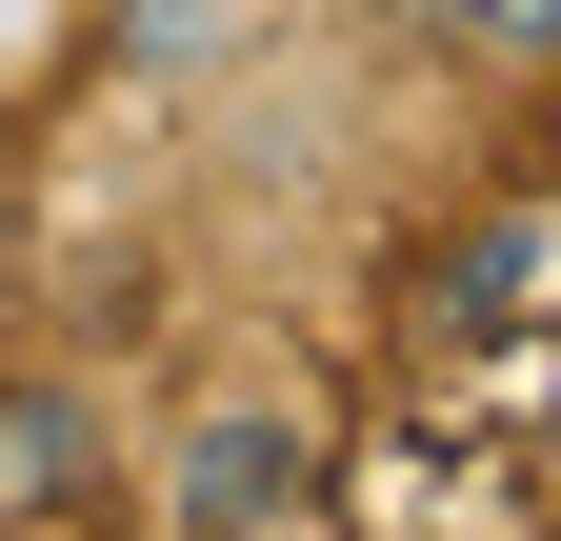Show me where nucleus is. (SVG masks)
I'll list each match as a JSON object with an SVG mask.
<instances>
[{"label": "nucleus", "instance_id": "1", "mask_svg": "<svg viewBox=\"0 0 561 541\" xmlns=\"http://www.w3.org/2000/svg\"><path fill=\"white\" fill-rule=\"evenodd\" d=\"M161 521L181 541H301L321 521V401L301 381H201L161 441Z\"/></svg>", "mask_w": 561, "mask_h": 541}, {"label": "nucleus", "instance_id": "2", "mask_svg": "<svg viewBox=\"0 0 561 541\" xmlns=\"http://www.w3.org/2000/svg\"><path fill=\"white\" fill-rule=\"evenodd\" d=\"M101 461V401L81 381H0V502H60Z\"/></svg>", "mask_w": 561, "mask_h": 541}, {"label": "nucleus", "instance_id": "3", "mask_svg": "<svg viewBox=\"0 0 561 541\" xmlns=\"http://www.w3.org/2000/svg\"><path fill=\"white\" fill-rule=\"evenodd\" d=\"M401 21H442L461 60H502V81H541V60H561V0H401Z\"/></svg>", "mask_w": 561, "mask_h": 541}]
</instances>
